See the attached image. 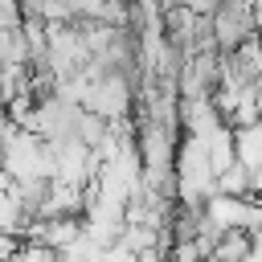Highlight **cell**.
Returning <instances> with one entry per match:
<instances>
[{"label":"cell","mask_w":262,"mask_h":262,"mask_svg":"<svg viewBox=\"0 0 262 262\" xmlns=\"http://www.w3.org/2000/svg\"><path fill=\"white\" fill-rule=\"evenodd\" d=\"M12 262H53V254H49V250H41V246H29V242H25V246L16 250V258H12Z\"/></svg>","instance_id":"cell-1"}]
</instances>
